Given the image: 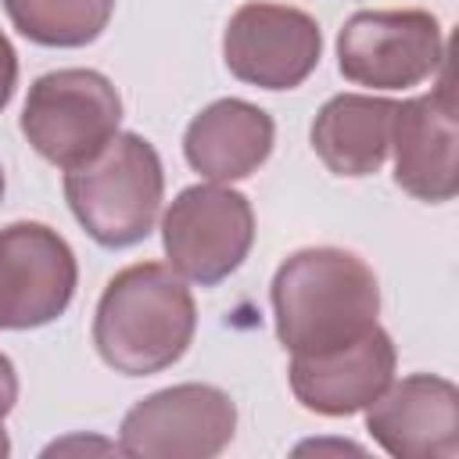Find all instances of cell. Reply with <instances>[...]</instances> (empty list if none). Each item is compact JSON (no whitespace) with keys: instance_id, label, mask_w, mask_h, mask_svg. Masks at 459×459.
I'll use <instances>...</instances> for the list:
<instances>
[{"instance_id":"cell-1","label":"cell","mask_w":459,"mask_h":459,"mask_svg":"<svg viewBox=\"0 0 459 459\" xmlns=\"http://www.w3.org/2000/svg\"><path fill=\"white\" fill-rule=\"evenodd\" d=\"M380 312L373 269L344 247H301L273 276L276 337L290 355H323L362 337Z\"/></svg>"},{"instance_id":"cell-2","label":"cell","mask_w":459,"mask_h":459,"mask_svg":"<svg viewBox=\"0 0 459 459\" xmlns=\"http://www.w3.org/2000/svg\"><path fill=\"white\" fill-rule=\"evenodd\" d=\"M194 330V294L161 262H136L115 273L93 312V348L122 377L169 369L186 355Z\"/></svg>"},{"instance_id":"cell-3","label":"cell","mask_w":459,"mask_h":459,"mask_svg":"<svg viewBox=\"0 0 459 459\" xmlns=\"http://www.w3.org/2000/svg\"><path fill=\"white\" fill-rule=\"evenodd\" d=\"M165 172L151 140L115 133L104 151L65 172V201L100 247L140 244L161 212Z\"/></svg>"},{"instance_id":"cell-4","label":"cell","mask_w":459,"mask_h":459,"mask_svg":"<svg viewBox=\"0 0 459 459\" xmlns=\"http://www.w3.org/2000/svg\"><path fill=\"white\" fill-rule=\"evenodd\" d=\"M122 122L115 82L93 68H57L29 86L22 133L39 158L57 169H75L111 143Z\"/></svg>"},{"instance_id":"cell-5","label":"cell","mask_w":459,"mask_h":459,"mask_svg":"<svg viewBox=\"0 0 459 459\" xmlns=\"http://www.w3.org/2000/svg\"><path fill=\"white\" fill-rule=\"evenodd\" d=\"M445 57L441 22L420 7L359 11L337 32V68L355 86L409 90L437 75Z\"/></svg>"},{"instance_id":"cell-6","label":"cell","mask_w":459,"mask_h":459,"mask_svg":"<svg viewBox=\"0 0 459 459\" xmlns=\"http://www.w3.org/2000/svg\"><path fill=\"white\" fill-rule=\"evenodd\" d=\"M161 244L183 280L215 287L244 265L255 244L251 201L222 183L186 186L161 219Z\"/></svg>"},{"instance_id":"cell-7","label":"cell","mask_w":459,"mask_h":459,"mask_svg":"<svg viewBox=\"0 0 459 459\" xmlns=\"http://www.w3.org/2000/svg\"><path fill=\"white\" fill-rule=\"evenodd\" d=\"M237 434V405L222 387L176 384L140 398L118 427V452L136 459H208Z\"/></svg>"},{"instance_id":"cell-8","label":"cell","mask_w":459,"mask_h":459,"mask_svg":"<svg viewBox=\"0 0 459 459\" xmlns=\"http://www.w3.org/2000/svg\"><path fill=\"white\" fill-rule=\"evenodd\" d=\"M323 54L319 22L290 4H240L222 32L226 68L262 90L301 86Z\"/></svg>"},{"instance_id":"cell-9","label":"cell","mask_w":459,"mask_h":459,"mask_svg":"<svg viewBox=\"0 0 459 459\" xmlns=\"http://www.w3.org/2000/svg\"><path fill=\"white\" fill-rule=\"evenodd\" d=\"M75 255L47 222L0 230V330H36L65 316L75 294Z\"/></svg>"},{"instance_id":"cell-10","label":"cell","mask_w":459,"mask_h":459,"mask_svg":"<svg viewBox=\"0 0 459 459\" xmlns=\"http://www.w3.org/2000/svg\"><path fill=\"white\" fill-rule=\"evenodd\" d=\"M394 183L427 204H445L459 194V122L452 65L445 57L441 79L430 93L394 104L391 118Z\"/></svg>"},{"instance_id":"cell-11","label":"cell","mask_w":459,"mask_h":459,"mask_svg":"<svg viewBox=\"0 0 459 459\" xmlns=\"http://www.w3.org/2000/svg\"><path fill=\"white\" fill-rule=\"evenodd\" d=\"M366 430L398 459L459 455V387L434 373L391 380L366 405Z\"/></svg>"},{"instance_id":"cell-12","label":"cell","mask_w":459,"mask_h":459,"mask_svg":"<svg viewBox=\"0 0 459 459\" xmlns=\"http://www.w3.org/2000/svg\"><path fill=\"white\" fill-rule=\"evenodd\" d=\"M294 398L319 416L362 412L394 380V344L377 323L344 348L323 355H290L287 369Z\"/></svg>"},{"instance_id":"cell-13","label":"cell","mask_w":459,"mask_h":459,"mask_svg":"<svg viewBox=\"0 0 459 459\" xmlns=\"http://www.w3.org/2000/svg\"><path fill=\"white\" fill-rule=\"evenodd\" d=\"M273 140L276 126L258 104L222 97L190 118L183 133V154L208 183H233L251 176L269 158Z\"/></svg>"},{"instance_id":"cell-14","label":"cell","mask_w":459,"mask_h":459,"mask_svg":"<svg viewBox=\"0 0 459 459\" xmlns=\"http://www.w3.org/2000/svg\"><path fill=\"white\" fill-rule=\"evenodd\" d=\"M391 118L394 100L337 93L319 108L312 122V151L333 176H373L391 151Z\"/></svg>"},{"instance_id":"cell-15","label":"cell","mask_w":459,"mask_h":459,"mask_svg":"<svg viewBox=\"0 0 459 459\" xmlns=\"http://www.w3.org/2000/svg\"><path fill=\"white\" fill-rule=\"evenodd\" d=\"M11 25L39 47H86L115 11V0H4Z\"/></svg>"},{"instance_id":"cell-16","label":"cell","mask_w":459,"mask_h":459,"mask_svg":"<svg viewBox=\"0 0 459 459\" xmlns=\"http://www.w3.org/2000/svg\"><path fill=\"white\" fill-rule=\"evenodd\" d=\"M14 82H18V54L11 47V39L0 29V111L7 108V100L14 97Z\"/></svg>"},{"instance_id":"cell-17","label":"cell","mask_w":459,"mask_h":459,"mask_svg":"<svg viewBox=\"0 0 459 459\" xmlns=\"http://www.w3.org/2000/svg\"><path fill=\"white\" fill-rule=\"evenodd\" d=\"M65 452H118V445L115 441H104V437H82V434H75V437H65V441L47 445L43 455H65Z\"/></svg>"},{"instance_id":"cell-18","label":"cell","mask_w":459,"mask_h":459,"mask_svg":"<svg viewBox=\"0 0 459 459\" xmlns=\"http://www.w3.org/2000/svg\"><path fill=\"white\" fill-rule=\"evenodd\" d=\"M14 402H18V373H14V362L0 351V427L14 409Z\"/></svg>"},{"instance_id":"cell-19","label":"cell","mask_w":459,"mask_h":459,"mask_svg":"<svg viewBox=\"0 0 459 459\" xmlns=\"http://www.w3.org/2000/svg\"><path fill=\"white\" fill-rule=\"evenodd\" d=\"M11 452V441H7V434H4V427H0V455H7Z\"/></svg>"},{"instance_id":"cell-20","label":"cell","mask_w":459,"mask_h":459,"mask_svg":"<svg viewBox=\"0 0 459 459\" xmlns=\"http://www.w3.org/2000/svg\"><path fill=\"white\" fill-rule=\"evenodd\" d=\"M0 201H4V169H0Z\"/></svg>"}]
</instances>
